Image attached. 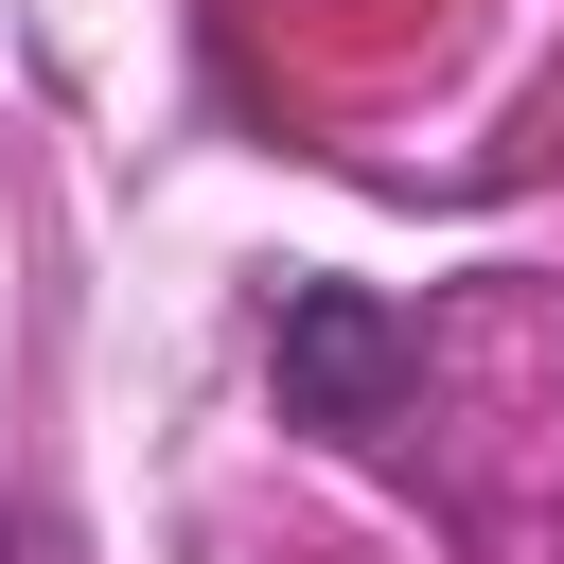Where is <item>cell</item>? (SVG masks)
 I'll list each match as a JSON object with an SVG mask.
<instances>
[{
    "label": "cell",
    "instance_id": "6da1fadb",
    "mask_svg": "<svg viewBox=\"0 0 564 564\" xmlns=\"http://www.w3.org/2000/svg\"><path fill=\"white\" fill-rule=\"evenodd\" d=\"M264 405L317 458H388V423L423 405V317L388 282H335V264L264 282Z\"/></svg>",
    "mask_w": 564,
    "mask_h": 564
},
{
    "label": "cell",
    "instance_id": "7a4b0ae2",
    "mask_svg": "<svg viewBox=\"0 0 564 564\" xmlns=\"http://www.w3.org/2000/svg\"><path fill=\"white\" fill-rule=\"evenodd\" d=\"M0 564H18V511H0Z\"/></svg>",
    "mask_w": 564,
    "mask_h": 564
}]
</instances>
